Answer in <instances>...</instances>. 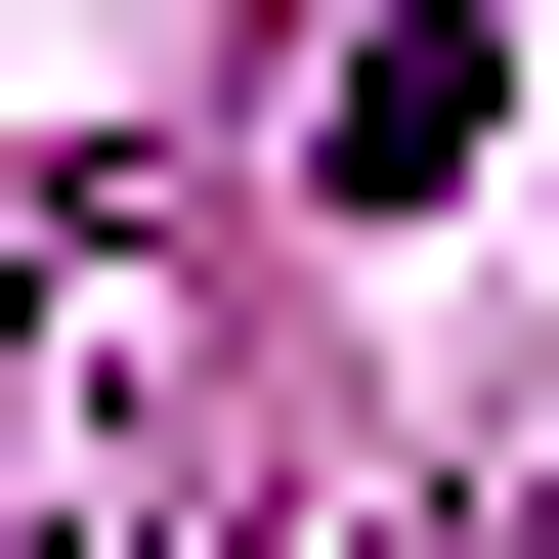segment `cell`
<instances>
[{
  "label": "cell",
  "mask_w": 559,
  "mask_h": 559,
  "mask_svg": "<svg viewBox=\"0 0 559 559\" xmlns=\"http://www.w3.org/2000/svg\"><path fill=\"white\" fill-rule=\"evenodd\" d=\"M474 86H516V0H345V173H388V215L474 173Z\"/></svg>",
  "instance_id": "obj_1"
},
{
  "label": "cell",
  "mask_w": 559,
  "mask_h": 559,
  "mask_svg": "<svg viewBox=\"0 0 559 559\" xmlns=\"http://www.w3.org/2000/svg\"><path fill=\"white\" fill-rule=\"evenodd\" d=\"M516 559H559V516H516Z\"/></svg>",
  "instance_id": "obj_2"
}]
</instances>
